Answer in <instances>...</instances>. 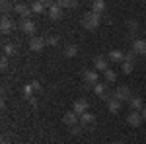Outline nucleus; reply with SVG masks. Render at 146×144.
<instances>
[{
    "label": "nucleus",
    "mask_w": 146,
    "mask_h": 144,
    "mask_svg": "<svg viewBox=\"0 0 146 144\" xmlns=\"http://www.w3.org/2000/svg\"><path fill=\"white\" fill-rule=\"evenodd\" d=\"M101 23V14H96V12H86L84 14V18H82V25L86 27V29H90V31H94V29H98Z\"/></svg>",
    "instance_id": "f257e3e1"
},
{
    "label": "nucleus",
    "mask_w": 146,
    "mask_h": 144,
    "mask_svg": "<svg viewBox=\"0 0 146 144\" xmlns=\"http://www.w3.org/2000/svg\"><path fill=\"white\" fill-rule=\"evenodd\" d=\"M27 45H29V49L33 51V53H39V51H43L47 45V39H43V37H29V41H27Z\"/></svg>",
    "instance_id": "f03ea898"
},
{
    "label": "nucleus",
    "mask_w": 146,
    "mask_h": 144,
    "mask_svg": "<svg viewBox=\"0 0 146 144\" xmlns=\"http://www.w3.org/2000/svg\"><path fill=\"white\" fill-rule=\"evenodd\" d=\"M12 10L16 12L22 20H31L29 16L33 14V12H31V6H25V4H14V6H12Z\"/></svg>",
    "instance_id": "7ed1b4c3"
},
{
    "label": "nucleus",
    "mask_w": 146,
    "mask_h": 144,
    "mask_svg": "<svg viewBox=\"0 0 146 144\" xmlns=\"http://www.w3.org/2000/svg\"><path fill=\"white\" fill-rule=\"evenodd\" d=\"M20 29H22L25 35H31L33 37L35 31H37V23L33 20H20Z\"/></svg>",
    "instance_id": "20e7f679"
},
{
    "label": "nucleus",
    "mask_w": 146,
    "mask_h": 144,
    "mask_svg": "<svg viewBox=\"0 0 146 144\" xmlns=\"http://www.w3.org/2000/svg\"><path fill=\"white\" fill-rule=\"evenodd\" d=\"M113 96H115L119 101H123V103H125V101H129L131 98H133V92H131L129 86H119V88L115 90V94H113Z\"/></svg>",
    "instance_id": "39448f33"
},
{
    "label": "nucleus",
    "mask_w": 146,
    "mask_h": 144,
    "mask_svg": "<svg viewBox=\"0 0 146 144\" xmlns=\"http://www.w3.org/2000/svg\"><path fill=\"white\" fill-rule=\"evenodd\" d=\"M142 113L140 111H131L129 115H127V125L129 127H140L142 125Z\"/></svg>",
    "instance_id": "423d86ee"
},
{
    "label": "nucleus",
    "mask_w": 146,
    "mask_h": 144,
    "mask_svg": "<svg viewBox=\"0 0 146 144\" xmlns=\"http://www.w3.org/2000/svg\"><path fill=\"white\" fill-rule=\"evenodd\" d=\"M88 109H90V103L86 100H76L72 103V111L76 115H84V113H88Z\"/></svg>",
    "instance_id": "0eeeda50"
},
{
    "label": "nucleus",
    "mask_w": 146,
    "mask_h": 144,
    "mask_svg": "<svg viewBox=\"0 0 146 144\" xmlns=\"http://www.w3.org/2000/svg\"><path fill=\"white\" fill-rule=\"evenodd\" d=\"M84 82H86L88 86H96V84L100 82L98 70H96V68H94V70H84Z\"/></svg>",
    "instance_id": "6e6552de"
},
{
    "label": "nucleus",
    "mask_w": 146,
    "mask_h": 144,
    "mask_svg": "<svg viewBox=\"0 0 146 144\" xmlns=\"http://www.w3.org/2000/svg\"><path fill=\"white\" fill-rule=\"evenodd\" d=\"M14 29H16V22L4 16L2 22H0V31H2V35H8L10 31H14Z\"/></svg>",
    "instance_id": "1a4fd4ad"
},
{
    "label": "nucleus",
    "mask_w": 146,
    "mask_h": 144,
    "mask_svg": "<svg viewBox=\"0 0 146 144\" xmlns=\"http://www.w3.org/2000/svg\"><path fill=\"white\" fill-rule=\"evenodd\" d=\"M62 123H64L66 127H74V125L80 123V115H76L74 111H68V113L62 115Z\"/></svg>",
    "instance_id": "9d476101"
},
{
    "label": "nucleus",
    "mask_w": 146,
    "mask_h": 144,
    "mask_svg": "<svg viewBox=\"0 0 146 144\" xmlns=\"http://www.w3.org/2000/svg\"><path fill=\"white\" fill-rule=\"evenodd\" d=\"M94 68H96L98 72H105V70L109 68V58H105V56H96V58H94Z\"/></svg>",
    "instance_id": "9b49d317"
},
{
    "label": "nucleus",
    "mask_w": 146,
    "mask_h": 144,
    "mask_svg": "<svg viewBox=\"0 0 146 144\" xmlns=\"http://www.w3.org/2000/svg\"><path fill=\"white\" fill-rule=\"evenodd\" d=\"M105 105H107V111H109V113H119L123 101H119L115 96H113V98H107V103H105Z\"/></svg>",
    "instance_id": "f8f14e48"
},
{
    "label": "nucleus",
    "mask_w": 146,
    "mask_h": 144,
    "mask_svg": "<svg viewBox=\"0 0 146 144\" xmlns=\"http://www.w3.org/2000/svg\"><path fill=\"white\" fill-rule=\"evenodd\" d=\"M133 51L138 56H144L146 55V39H135L133 41Z\"/></svg>",
    "instance_id": "ddd939ff"
},
{
    "label": "nucleus",
    "mask_w": 146,
    "mask_h": 144,
    "mask_svg": "<svg viewBox=\"0 0 146 144\" xmlns=\"http://www.w3.org/2000/svg\"><path fill=\"white\" fill-rule=\"evenodd\" d=\"M47 14H49V18H51V20H60V18H62V8L55 2V4H51V6H49Z\"/></svg>",
    "instance_id": "4468645a"
},
{
    "label": "nucleus",
    "mask_w": 146,
    "mask_h": 144,
    "mask_svg": "<svg viewBox=\"0 0 146 144\" xmlns=\"http://www.w3.org/2000/svg\"><path fill=\"white\" fill-rule=\"evenodd\" d=\"M47 10H49V2H45V0H35L31 4V12L33 14H43Z\"/></svg>",
    "instance_id": "2eb2a0df"
},
{
    "label": "nucleus",
    "mask_w": 146,
    "mask_h": 144,
    "mask_svg": "<svg viewBox=\"0 0 146 144\" xmlns=\"http://www.w3.org/2000/svg\"><path fill=\"white\" fill-rule=\"evenodd\" d=\"M107 58H109V62H123L125 60V53H121L119 49H113V51H109Z\"/></svg>",
    "instance_id": "dca6fc26"
},
{
    "label": "nucleus",
    "mask_w": 146,
    "mask_h": 144,
    "mask_svg": "<svg viewBox=\"0 0 146 144\" xmlns=\"http://www.w3.org/2000/svg\"><path fill=\"white\" fill-rule=\"evenodd\" d=\"M129 107H131V111H142L144 103H142V100H140L138 96H133V98L129 100Z\"/></svg>",
    "instance_id": "f3484780"
},
{
    "label": "nucleus",
    "mask_w": 146,
    "mask_h": 144,
    "mask_svg": "<svg viewBox=\"0 0 146 144\" xmlns=\"http://www.w3.org/2000/svg\"><path fill=\"white\" fill-rule=\"evenodd\" d=\"M94 94L100 96V98H107V86H105V82H98L94 86Z\"/></svg>",
    "instance_id": "a211bd4d"
},
{
    "label": "nucleus",
    "mask_w": 146,
    "mask_h": 144,
    "mask_svg": "<svg viewBox=\"0 0 146 144\" xmlns=\"http://www.w3.org/2000/svg\"><path fill=\"white\" fill-rule=\"evenodd\" d=\"M94 121H96V115L94 113H84V115H80V123L84 125V127H90V125H94Z\"/></svg>",
    "instance_id": "6ab92c4d"
},
{
    "label": "nucleus",
    "mask_w": 146,
    "mask_h": 144,
    "mask_svg": "<svg viewBox=\"0 0 146 144\" xmlns=\"http://www.w3.org/2000/svg\"><path fill=\"white\" fill-rule=\"evenodd\" d=\"M92 12L103 14L105 12V0H92Z\"/></svg>",
    "instance_id": "aec40b11"
},
{
    "label": "nucleus",
    "mask_w": 146,
    "mask_h": 144,
    "mask_svg": "<svg viewBox=\"0 0 146 144\" xmlns=\"http://www.w3.org/2000/svg\"><path fill=\"white\" fill-rule=\"evenodd\" d=\"M78 2L80 0H56V4H58L62 10H66V8H76Z\"/></svg>",
    "instance_id": "412c9836"
},
{
    "label": "nucleus",
    "mask_w": 146,
    "mask_h": 144,
    "mask_svg": "<svg viewBox=\"0 0 146 144\" xmlns=\"http://www.w3.org/2000/svg\"><path fill=\"white\" fill-rule=\"evenodd\" d=\"M103 78H105V82H107V84H113V82L117 80V72H115L113 68H107V70L103 72Z\"/></svg>",
    "instance_id": "4be33fe9"
},
{
    "label": "nucleus",
    "mask_w": 146,
    "mask_h": 144,
    "mask_svg": "<svg viewBox=\"0 0 146 144\" xmlns=\"http://www.w3.org/2000/svg\"><path fill=\"white\" fill-rule=\"evenodd\" d=\"M78 55V47L76 45H66L64 47V56H68V58H72V56Z\"/></svg>",
    "instance_id": "5701e85b"
},
{
    "label": "nucleus",
    "mask_w": 146,
    "mask_h": 144,
    "mask_svg": "<svg viewBox=\"0 0 146 144\" xmlns=\"http://www.w3.org/2000/svg\"><path fill=\"white\" fill-rule=\"evenodd\" d=\"M133 70H135V62H127V60L121 62V72L123 74H131Z\"/></svg>",
    "instance_id": "b1692460"
},
{
    "label": "nucleus",
    "mask_w": 146,
    "mask_h": 144,
    "mask_svg": "<svg viewBox=\"0 0 146 144\" xmlns=\"http://www.w3.org/2000/svg\"><path fill=\"white\" fill-rule=\"evenodd\" d=\"M16 51H18V47H16L14 43H4V55L6 56L16 55Z\"/></svg>",
    "instance_id": "393cba45"
},
{
    "label": "nucleus",
    "mask_w": 146,
    "mask_h": 144,
    "mask_svg": "<svg viewBox=\"0 0 146 144\" xmlns=\"http://www.w3.org/2000/svg\"><path fill=\"white\" fill-rule=\"evenodd\" d=\"M82 131H84V125H82V123L74 125V127H70V134H72V136H80Z\"/></svg>",
    "instance_id": "a878e982"
},
{
    "label": "nucleus",
    "mask_w": 146,
    "mask_h": 144,
    "mask_svg": "<svg viewBox=\"0 0 146 144\" xmlns=\"http://www.w3.org/2000/svg\"><path fill=\"white\" fill-rule=\"evenodd\" d=\"M33 86H31V84H25V86H23V98H25V100H27V98H31V96H33Z\"/></svg>",
    "instance_id": "bb28decb"
},
{
    "label": "nucleus",
    "mask_w": 146,
    "mask_h": 144,
    "mask_svg": "<svg viewBox=\"0 0 146 144\" xmlns=\"http://www.w3.org/2000/svg\"><path fill=\"white\" fill-rule=\"evenodd\" d=\"M58 41H60V39H58L56 35H49V37H47V45H51V47H56Z\"/></svg>",
    "instance_id": "cd10ccee"
},
{
    "label": "nucleus",
    "mask_w": 146,
    "mask_h": 144,
    "mask_svg": "<svg viewBox=\"0 0 146 144\" xmlns=\"http://www.w3.org/2000/svg\"><path fill=\"white\" fill-rule=\"evenodd\" d=\"M125 60H127V62H135V60H136V53L133 51V49H131V51L125 55Z\"/></svg>",
    "instance_id": "c85d7f7f"
},
{
    "label": "nucleus",
    "mask_w": 146,
    "mask_h": 144,
    "mask_svg": "<svg viewBox=\"0 0 146 144\" xmlns=\"http://www.w3.org/2000/svg\"><path fill=\"white\" fill-rule=\"evenodd\" d=\"M127 27H129L131 31H136V29H138V22H136V20H129V22H127Z\"/></svg>",
    "instance_id": "c756f323"
},
{
    "label": "nucleus",
    "mask_w": 146,
    "mask_h": 144,
    "mask_svg": "<svg viewBox=\"0 0 146 144\" xmlns=\"http://www.w3.org/2000/svg\"><path fill=\"white\" fill-rule=\"evenodd\" d=\"M29 84L33 86L35 92H41V90H43V88H41V82H39V80H33V82H29Z\"/></svg>",
    "instance_id": "7c9ffc66"
},
{
    "label": "nucleus",
    "mask_w": 146,
    "mask_h": 144,
    "mask_svg": "<svg viewBox=\"0 0 146 144\" xmlns=\"http://www.w3.org/2000/svg\"><path fill=\"white\" fill-rule=\"evenodd\" d=\"M6 66H8V56L4 55L2 58H0V68H2V70H6Z\"/></svg>",
    "instance_id": "2f4dec72"
},
{
    "label": "nucleus",
    "mask_w": 146,
    "mask_h": 144,
    "mask_svg": "<svg viewBox=\"0 0 146 144\" xmlns=\"http://www.w3.org/2000/svg\"><path fill=\"white\" fill-rule=\"evenodd\" d=\"M27 101H29V105H37V98H33V96H31V98H27Z\"/></svg>",
    "instance_id": "473e14b6"
},
{
    "label": "nucleus",
    "mask_w": 146,
    "mask_h": 144,
    "mask_svg": "<svg viewBox=\"0 0 146 144\" xmlns=\"http://www.w3.org/2000/svg\"><path fill=\"white\" fill-rule=\"evenodd\" d=\"M2 12H8V0H2Z\"/></svg>",
    "instance_id": "72a5a7b5"
},
{
    "label": "nucleus",
    "mask_w": 146,
    "mask_h": 144,
    "mask_svg": "<svg viewBox=\"0 0 146 144\" xmlns=\"http://www.w3.org/2000/svg\"><path fill=\"white\" fill-rule=\"evenodd\" d=\"M140 113H142V119H144V121H146V105H144V107H142V111H140Z\"/></svg>",
    "instance_id": "f704fd0d"
},
{
    "label": "nucleus",
    "mask_w": 146,
    "mask_h": 144,
    "mask_svg": "<svg viewBox=\"0 0 146 144\" xmlns=\"http://www.w3.org/2000/svg\"><path fill=\"white\" fill-rule=\"evenodd\" d=\"M45 2H49V6H51V4H55L56 0H45Z\"/></svg>",
    "instance_id": "c9c22d12"
},
{
    "label": "nucleus",
    "mask_w": 146,
    "mask_h": 144,
    "mask_svg": "<svg viewBox=\"0 0 146 144\" xmlns=\"http://www.w3.org/2000/svg\"><path fill=\"white\" fill-rule=\"evenodd\" d=\"M113 144H123V142H113Z\"/></svg>",
    "instance_id": "e433bc0d"
},
{
    "label": "nucleus",
    "mask_w": 146,
    "mask_h": 144,
    "mask_svg": "<svg viewBox=\"0 0 146 144\" xmlns=\"http://www.w3.org/2000/svg\"><path fill=\"white\" fill-rule=\"evenodd\" d=\"M84 2H86V0H84Z\"/></svg>",
    "instance_id": "4c0bfd02"
}]
</instances>
